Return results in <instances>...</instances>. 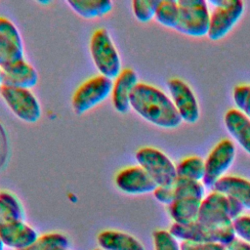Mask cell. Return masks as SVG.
I'll return each mask as SVG.
<instances>
[{"label": "cell", "instance_id": "cell-1", "mask_svg": "<svg viewBox=\"0 0 250 250\" xmlns=\"http://www.w3.org/2000/svg\"><path fill=\"white\" fill-rule=\"evenodd\" d=\"M130 105L142 118L157 127L173 129L182 123L171 98L153 85L139 82L132 92Z\"/></svg>", "mask_w": 250, "mask_h": 250}, {"label": "cell", "instance_id": "cell-2", "mask_svg": "<svg viewBox=\"0 0 250 250\" xmlns=\"http://www.w3.org/2000/svg\"><path fill=\"white\" fill-rule=\"evenodd\" d=\"M168 230L181 241L214 242L226 246L236 237L232 222L221 226H208L198 221L187 225L173 223Z\"/></svg>", "mask_w": 250, "mask_h": 250}, {"label": "cell", "instance_id": "cell-3", "mask_svg": "<svg viewBox=\"0 0 250 250\" xmlns=\"http://www.w3.org/2000/svg\"><path fill=\"white\" fill-rule=\"evenodd\" d=\"M90 54L101 75L114 79L122 70L121 58L108 31L96 29L90 39Z\"/></svg>", "mask_w": 250, "mask_h": 250}, {"label": "cell", "instance_id": "cell-4", "mask_svg": "<svg viewBox=\"0 0 250 250\" xmlns=\"http://www.w3.org/2000/svg\"><path fill=\"white\" fill-rule=\"evenodd\" d=\"M179 16L175 30L191 36L203 37L208 34L210 12L204 0H178Z\"/></svg>", "mask_w": 250, "mask_h": 250}, {"label": "cell", "instance_id": "cell-5", "mask_svg": "<svg viewBox=\"0 0 250 250\" xmlns=\"http://www.w3.org/2000/svg\"><path fill=\"white\" fill-rule=\"evenodd\" d=\"M208 38L218 41L224 38L237 23L244 13V2L241 0H211Z\"/></svg>", "mask_w": 250, "mask_h": 250}, {"label": "cell", "instance_id": "cell-6", "mask_svg": "<svg viewBox=\"0 0 250 250\" xmlns=\"http://www.w3.org/2000/svg\"><path fill=\"white\" fill-rule=\"evenodd\" d=\"M135 158L138 165L149 175L157 187L169 186L177 179L176 165L164 152L155 147L139 148Z\"/></svg>", "mask_w": 250, "mask_h": 250}, {"label": "cell", "instance_id": "cell-7", "mask_svg": "<svg viewBox=\"0 0 250 250\" xmlns=\"http://www.w3.org/2000/svg\"><path fill=\"white\" fill-rule=\"evenodd\" d=\"M113 80L104 75L90 77L75 90L71 104L76 114H83L97 106L111 95Z\"/></svg>", "mask_w": 250, "mask_h": 250}, {"label": "cell", "instance_id": "cell-8", "mask_svg": "<svg viewBox=\"0 0 250 250\" xmlns=\"http://www.w3.org/2000/svg\"><path fill=\"white\" fill-rule=\"evenodd\" d=\"M0 96L19 119L35 123L41 117L39 101L29 89L2 86Z\"/></svg>", "mask_w": 250, "mask_h": 250}, {"label": "cell", "instance_id": "cell-9", "mask_svg": "<svg viewBox=\"0 0 250 250\" xmlns=\"http://www.w3.org/2000/svg\"><path fill=\"white\" fill-rule=\"evenodd\" d=\"M234 157V144L229 139L220 141L204 160L205 173L202 180L204 187L213 188L214 185L225 176V173L231 166Z\"/></svg>", "mask_w": 250, "mask_h": 250}, {"label": "cell", "instance_id": "cell-10", "mask_svg": "<svg viewBox=\"0 0 250 250\" xmlns=\"http://www.w3.org/2000/svg\"><path fill=\"white\" fill-rule=\"evenodd\" d=\"M167 87L182 121L195 123L199 119L200 111L197 99L189 86L179 78H171L167 82Z\"/></svg>", "mask_w": 250, "mask_h": 250}, {"label": "cell", "instance_id": "cell-11", "mask_svg": "<svg viewBox=\"0 0 250 250\" xmlns=\"http://www.w3.org/2000/svg\"><path fill=\"white\" fill-rule=\"evenodd\" d=\"M114 182L119 190L130 195L153 192L157 188L154 181L140 165L121 169L116 174Z\"/></svg>", "mask_w": 250, "mask_h": 250}, {"label": "cell", "instance_id": "cell-12", "mask_svg": "<svg viewBox=\"0 0 250 250\" xmlns=\"http://www.w3.org/2000/svg\"><path fill=\"white\" fill-rule=\"evenodd\" d=\"M152 193L158 202L169 205L178 199L191 197L203 199L205 194V187L202 182L177 177V179L171 185L157 187Z\"/></svg>", "mask_w": 250, "mask_h": 250}, {"label": "cell", "instance_id": "cell-13", "mask_svg": "<svg viewBox=\"0 0 250 250\" xmlns=\"http://www.w3.org/2000/svg\"><path fill=\"white\" fill-rule=\"evenodd\" d=\"M197 221L208 226H221L232 222L229 216V197L213 190L202 200Z\"/></svg>", "mask_w": 250, "mask_h": 250}, {"label": "cell", "instance_id": "cell-14", "mask_svg": "<svg viewBox=\"0 0 250 250\" xmlns=\"http://www.w3.org/2000/svg\"><path fill=\"white\" fill-rule=\"evenodd\" d=\"M0 236L6 247L21 250L32 246L39 234L23 220H18L0 224Z\"/></svg>", "mask_w": 250, "mask_h": 250}, {"label": "cell", "instance_id": "cell-15", "mask_svg": "<svg viewBox=\"0 0 250 250\" xmlns=\"http://www.w3.org/2000/svg\"><path fill=\"white\" fill-rule=\"evenodd\" d=\"M139 83L138 74L132 68H124L114 78L111 100L113 107L120 113H126L131 109L130 99L133 90Z\"/></svg>", "mask_w": 250, "mask_h": 250}, {"label": "cell", "instance_id": "cell-16", "mask_svg": "<svg viewBox=\"0 0 250 250\" xmlns=\"http://www.w3.org/2000/svg\"><path fill=\"white\" fill-rule=\"evenodd\" d=\"M3 86L31 89L38 82L36 69L25 60L0 68Z\"/></svg>", "mask_w": 250, "mask_h": 250}, {"label": "cell", "instance_id": "cell-17", "mask_svg": "<svg viewBox=\"0 0 250 250\" xmlns=\"http://www.w3.org/2000/svg\"><path fill=\"white\" fill-rule=\"evenodd\" d=\"M97 241L102 250H146L138 238L122 230H103L98 234Z\"/></svg>", "mask_w": 250, "mask_h": 250}, {"label": "cell", "instance_id": "cell-18", "mask_svg": "<svg viewBox=\"0 0 250 250\" xmlns=\"http://www.w3.org/2000/svg\"><path fill=\"white\" fill-rule=\"evenodd\" d=\"M224 123L229 135L250 154V119L238 109L231 108L226 112Z\"/></svg>", "mask_w": 250, "mask_h": 250}, {"label": "cell", "instance_id": "cell-19", "mask_svg": "<svg viewBox=\"0 0 250 250\" xmlns=\"http://www.w3.org/2000/svg\"><path fill=\"white\" fill-rule=\"evenodd\" d=\"M213 189L236 199L250 210V181L238 176H224L213 187Z\"/></svg>", "mask_w": 250, "mask_h": 250}, {"label": "cell", "instance_id": "cell-20", "mask_svg": "<svg viewBox=\"0 0 250 250\" xmlns=\"http://www.w3.org/2000/svg\"><path fill=\"white\" fill-rule=\"evenodd\" d=\"M199 198H184L173 201L168 205V212L174 223L187 225L197 221L201 204Z\"/></svg>", "mask_w": 250, "mask_h": 250}, {"label": "cell", "instance_id": "cell-21", "mask_svg": "<svg viewBox=\"0 0 250 250\" xmlns=\"http://www.w3.org/2000/svg\"><path fill=\"white\" fill-rule=\"evenodd\" d=\"M66 3L76 14L87 20L104 17L113 8L109 0H67Z\"/></svg>", "mask_w": 250, "mask_h": 250}, {"label": "cell", "instance_id": "cell-22", "mask_svg": "<svg viewBox=\"0 0 250 250\" xmlns=\"http://www.w3.org/2000/svg\"><path fill=\"white\" fill-rule=\"evenodd\" d=\"M23 218V208L19 198L10 191L0 190V224Z\"/></svg>", "mask_w": 250, "mask_h": 250}, {"label": "cell", "instance_id": "cell-23", "mask_svg": "<svg viewBox=\"0 0 250 250\" xmlns=\"http://www.w3.org/2000/svg\"><path fill=\"white\" fill-rule=\"evenodd\" d=\"M178 178L202 182L205 166L204 160L199 156H188L178 162L176 165Z\"/></svg>", "mask_w": 250, "mask_h": 250}, {"label": "cell", "instance_id": "cell-24", "mask_svg": "<svg viewBox=\"0 0 250 250\" xmlns=\"http://www.w3.org/2000/svg\"><path fill=\"white\" fill-rule=\"evenodd\" d=\"M179 16L178 0H160L154 19L155 21L169 28H175Z\"/></svg>", "mask_w": 250, "mask_h": 250}, {"label": "cell", "instance_id": "cell-25", "mask_svg": "<svg viewBox=\"0 0 250 250\" xmlns=\"http://www.w3.org/2000/svg\"><path fill=\"white\" fill-rule=\"evenodd\" d=\"M23 46L0 37V68L24 60Z\"/></svg>", "mask_w": 250, "mask_h": 250}, {"label": "cell", "instance_id": "cell-26", "mask_svg": "<svg viewBox=\"0 0 250 250\" xmlns=\"http://www.w3.org/2000/svg\"><path fill=\"white\" fill-rule=\"evenodd\" d=\"M35 250H68L69 240L61 232H47L39 235L33 244Z\"/></svg>", "mask_w": 250, "mask_h": 250}, {"label": "cell", "instance_id": "cell-27", "mask_svg": "<svg viewBox=\"0 0 250 250\" xmlns=\"http://www.w3.org/2000/svg\"><path fill=\"white\" fill-rule=\"evenodd\" d=\"M160 0H134L132 11L135 18L141 22H148L154 19Z\"/></svg>", "mask_w": 250, "mask_h": 250}, {"label": "cell", "instance_id": "cell-28", "mask_svg": "<svg viewBox=\"0 0 250 250\" xmlns=\"http://www.w3.org/2000/svg\"><path fill=\"white\" fill-rule=\"evenodd\" d=\"M154 250H181L178 239L169 230L157 229L152 233Z\"/></svg>", "mask_w": 250, "mask_h": 250}, {"label": "cell", "instance_id": "cell-29", "mask_svg": "<svg viewBox=\"0 0 250 250\" xmlns=\"http://www.w3.org/2000/svg\"><path fill=\"white\" fill-rule=\"evenodd\" d=\"M232 98L236 109L250 119V85H237L233 89Z\"/></svg>", "mask_w": 250, "mask_h": 250}, {"label": "cell", "instance_id": "cell-30", "mask_svg": "<svg viewBox=\"0 0 250 250\" xmlns=\"http://www.w3.org/2000/svg\"><path fill=\"white\" fill-rule=\"evenodd\" d=\"M0 37L22 45L21 36L18 27L13 21L4 17H0Z\"/></svg>", "mask_w": 250, "mask_h": 250}, {"label": "cell", "instance_id": "cell-31", "mask_svg": "<svg viewBox=\"0 0 250 250\" xmlns=\"http://www.w3.org/2000/svg\"><path fill=\"white\" fill-rule=\"evenodd\" d=\"M233 229L235 235L245 241L250 243V216L241 215L232 221Z\"/></svg>", "mask_w": 250, "mask_h": 250}, {"label": "cell", "instance_id": "cell-32", "mask_svg": "<svg viewBox=\"0 0 250 250\" xmlns=\"http://www.w3.org/2000/svg\"><path fill=\"white\" fill-rule=\"evenodd\" d=\"M181 250H228L227 246L221 243L214 242H190V241H182Z\"/></svg>", "mask_w": 250, "mask_h": 250}, {"label": "cell", "instance_id": "cell-33", "mask_svg": "<svg viewBox=\"0 0 250 250\" xmlns=\"http://www.w3.org/2000/svg\"><path fill=\"white\" fill-rule=\"evenodd\" d=\"M228 197H229V216H230V219L233 221L234 219L242 215V211L244 207L236 199L230 196H228Z\"/></svg>", "mask_w": 250, "mask_h": 250}, {"label": "cell", "instance_id": "cell-34", "mask_svg": "<svg viewBox=\"0 0 250 250\" xmlns=\"http://www.w3.org/2000/svg\"><path fill=\"white\" fill-rule=\"evenodd\" d=\"M227 248L228 250H250V243L235 237L230 243L227 245Z\"/></svg>", "mask_w": 250, "mask_h": 250}, {"label": "cell", "instance_id": "cell-35", "mask_svg": "<svg viewBox=\"0 0 250 250\" xmlns=\"http://www.w3.org/2000/svg\"><path fill=\"white\" fill-rule=\"evenodd\" d=\"M5 244H4V242H3V240H2V238H1V236H0V250H5Z\"/></svg>", "mask_w": 250, "mask_h": 250}, {"label": "cell", "instance_id": "cell-36", "mask_svg": "<svg viewBox=\"0 0 250 250\" xmlns=\"http://www.w3.org/2000/svg\"><path fill=\"white\" fill-rule=\"evenodd\" d=\"M21 250H35V248L33 247V245L32 246H30V247H27V248H25V249H21Z\"/></svg>", "mask_w": 250, "mask_h": 250}, {"label": "cell", "instance_id": "cell-37", "mask_svg": "<svg viewBox=\"0 0 250 250\" xmlns=\"http://www.w3.org/2000/svg\"><path fill=\"white\" fill-rule=\"evenodd\" d=\"M3 86V83H2V77H1V73H0V91H1V88Z\"/></svg>", "mask_w": 250, "mask_h": 250}, {"label": "cell", "instance_id": "cell-38", "mask_svg": "<svg viewBox=\"0 0 250 250\" xmlns=\"http://www.w3.org/2000/svg\"><path fill=\"white\" fill-rule=\"evenodd\" d=\"M94 250H102L101 248H96V249H94Z\"/></svg>", "mask_w": 250, "mask_h": 250}]
</instances>
